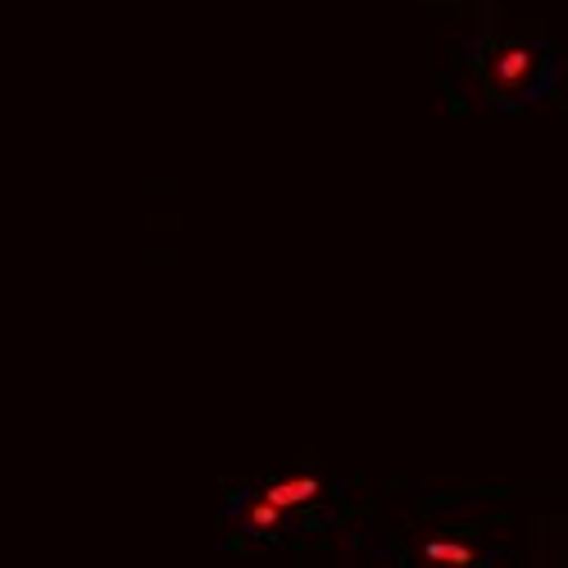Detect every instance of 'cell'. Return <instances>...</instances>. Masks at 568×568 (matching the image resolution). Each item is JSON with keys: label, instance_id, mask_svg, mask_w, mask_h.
Returning a JSON list of instances; mask_svg holds the SVG:
<instances>
[{"label": "cell", "instance_id": "3", "mask_svg": "<svg viewBox=\"0 0 568 568\" xmlns=\"http://www.w3.org/2000/svg\"><path fill=\"white\" fill-rule=\"evenodd\" d=\"M423 564H450V568H468V564H478V555H473L468 546H455V541H428L418 550Z\"/></svg>", "mask_w": 568, "mask_h": 568}, {"label": "cell", "instance_id": "1", "mask_svg": "<svg viewBox=\"0 0 568 568\" xmlns=\"http://www.w3.org/2000/svg\"><path fill=\"white\" fill-rule=\"evenodd\" d=\"M541 64H546V45L537 41H505L483 60V78L491 82L496 97H524L541 82Z\"/></svg>", "mask_w": 568, "mask_h": 568}, {"label": "cell", "instance_id": "2", "mask_svg": "<svg viewBox=\"0 0 568 568\" xmlns=\"http://www.w3.org/2000/svg\"><path fill=\"white\" fill-rule=\"evenodd\" d=\"M318 491H323V487H318V478H277V483H264V487H260V496H264V500H273L282 514L310 505Z\"/></svg>", "mask_w": 568, "mask_h": 568}]
</instances>
